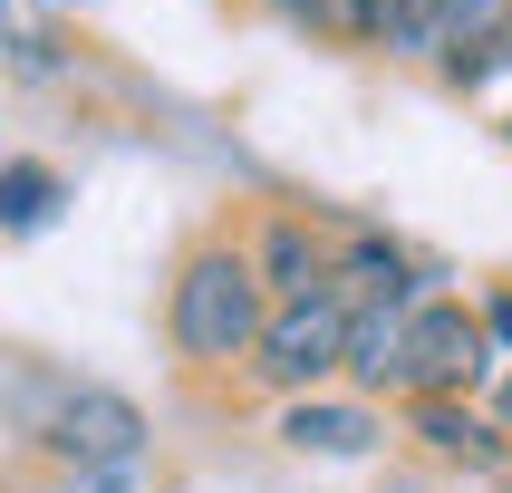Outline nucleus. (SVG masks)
Here are the masks:
<instances>
[{
	"instance_id": "nucleus-7",
	"label": "nucleus",
	"mask_w": 512,
	"mask_h": 493,
	"mask_svg": "<svg viewBox=\"0 0 512 493\" xmlns=\"http://www.w3.org/2000/svg\"><path fill=\"white\" fill-rule=\"evenodd\" d=\"M416 435H426L435 455H455V464H484V474H503V426H484L464 397H416Z\"/></svg>"
},
{
	"instance_id": "nucleus-12",
	"label": "nucleus",
	"mask_w": 512,
	"mask_h": 493,
	"mask_svg": "<svg viewBox=\"0 0 512 493\" xmlns=\"http://www.w3.org/2000/svg\"><path fill=\"white\" fill-rule=\"evenodd\" d=\"M358 10H368V0H290V20L329 29V39H358Z\"/></svg>"
},
{
	"instance_id": "nucleus-1",
	"label": "nucleus",
	"mask_w": 512,
	"mask_h": 493,
	"mask_svg": "<svg viewBox=\"0 0 512 493\" xmlns=\"http://www.w3.org/2000/svg\"><path fill=\"white\" fill-rule=\"evenodd\" d=\"M261 310H271V300H261L252 252H194L184 271H174L165 329H174V348H184L194 368H232V358H252Z\"/></svg>"
},
{
	"instance_id": "nucleus-14",
	"label": "nucleus",
	"mask_w": 512,
	"mask_h": 493,
	"mask_svg": "<svg viewBox=\"0 0 512 493\" xmlns=\"http://www.w3.org/2000/svg\"><path fill=\"white\" fill-rule=\"evenodd\" d=\"M503 435H512V387H503Z\"/></svg>"
},
{
	"instance_id": "nucleus-3",
	"label": "nucleus",
	"mask_w": 512,
	"mask_h": 493,
	"mask_svg": "<svg viewBox=\"0 0 512 493\" xmlns=\"http://www.w3.org/2000/svg\"><path fill=\"white\" fill-rule=\"evenodd\" d=\"M348 358V300L339 290H300V300H271L252 339V377L281 387V397H310L319 377H339Z\"/></svg>"
},
{
	"instance_id": "nucleus-2",
	"label": "nucleus",
	"mask_w": 512,
	"mask_h": 493,
	"mask_svg": "<svg viewBox=\"0 0 512 493\" xmlns=\"http://www.w3.org/2000/svg\"><path fill=\"white\" fill-rule=\"evenodd\" d=\"M20 416L58 464H78L87 484H126L145 464V416L116 387H20Z\"/></svg>"
},
{
	"instance_id": "nucleus-5",
	"label": "nucleus",
	"mask_w": 512,
	"mask_h": 493,
	"mask_svg": "<svg viewBox=\"0 0 512 493\" xmlns=\"http://www.w3.org/2000/svg\"><path fill=\"white\" fill-rule=\"evenodd\" d=\"M281 445H290V455H368L377 416H368V406H339V397H290Z\"/></svg>"
},
{
	"instance_id": "nucleus-9",
	"label": "nucleus",
	"mask_w": 512,
	"mask_h": 493,
	"mask_svg": "<svg viewBox=\"0 0 512 493\" xmlns=\"http://www.w3.org/2000/svg\"><path fill=\"white\" fill-rule=\"evenodd\" d=\"M252 271H261V290H281V300H300V290H329V252H319V242H310V223H290V213L261 232Z\"/></svg>"
},
{
	"instance_id": "nucleus-8",
	"label": "nucleus",
	"mask_w": 512,
	"mask_h": 493,
	"mask_svg": "<svg viewBox=\"0 0 512 493\" xmlns=\"http://www.w3.org/2000/svg\"><path fill=\"white\" fill-rule=\"evenodd\" d=\"M329 290H339L348 310H368V300H406V290H416V261H406L397 242H348V252L329 261Z\"/></svg>"
},
{
	"instance_id": "nucleus-13",
	"label": "nucleus",
	"mask_w": 512,
	"mask_h": 493,
	"mask_svg": "<svg viewBox=\"0 0 512 493\" xmlns=\"http://www.w3.org/2000/svg\"><path fill=\"white\" fill-rule=\"evenodd\" d=\"M474 319H484V339H493V348H512V290L493 300V310H474Z\"/></svg>"
},
{
	"instance_id": "nucleus-10",
	"label": "nucleus",
	"mask_w": 512,
	"mask_h": 493,
	"mask_svg": "<svg viewBox=\"0 0 512 493\" xmlns=\"http://www.w3.org/2000/svg\"><path fill=\"white\" fill-rule=\"evenodd\" d=\"M445 10H455V0H368V10H358V39L387 49V58H435Z\"/></svg>"
},
{
	"instance_id": "nucleus-11",
	"label": "nucleus",
	"mask_w": 512,
	"mask_h": 493,
	"mask_svg": "<svg viewBox=\"0 0 512 493\" xmlns=\"http://www.w3.org/2000/svg\"><path fill=\"white\" fill-rule=\"evenodd\" d=\"M58 203H68V184H58L49 165H29V155H20V165H0V232H39Z\"/></svg>"
},
{
	"instance_id": "nucleus-6",
	"label": "nucleus",
	"mask_w": 512,
	"mask_h": 493,
	"mask_svg": "<svg viewBox=\"0 0 512 493\" xmlns=\"http://www.w3.org/2000/svg\"><path fill=\"white\" fill-rule=\"evenodd\" d=\"M406 310H416V300H368V310H348V358H339V368L358 377V387H397Z\"/></svg>"
},
{
	"instance_id": "nucleus-4",
	"label": "nucleus",
	"mask_w": 512,
	"mask_h": 493,
	"mask_svg": "<svg viewBox=\"0 0 512 493\" xmlns=\"http://www.w3.org/2000/svg\"><path fill=\"white\" fill-rule=\"evenodd\" d=\"M484 368H493V339L464 300H416L406 310V348H397L406 397H464V387H484Z\"/></svg>"
}]
</instances>
